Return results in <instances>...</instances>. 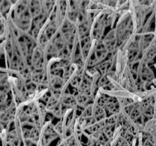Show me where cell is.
I'll return each mask as SVG.
<instances>
[{"label": "cell", "mask_w": 156, "mask_h": 146, "mask_svg": "<svg viewBox=\"0 0 156 146\" xmlns=\"http://www.w3.org/2000/svg\"><path fill=\"white\" fill-rule=\"evenodd\" d=\"M6 18H9L14 26L21 31L30 33L33 18L29 8V1L15 2L10 14Z\"/></svg>", "instance_id": "6da1fadb"}, {"label": "cell", "mask_w": 156, "mask_h": 146, "mask_svg": "<svg viewBox=\"0 0 156 146\" xmlns=\"http://www.w3.org/2000/svg\"><path fill=\"white\" fill-rule=\"evenodd\" d=\"M29 68L31 70L47 69V56L45 52L37 46L32 52Z\"/></svg>", "instance_id": "7a4b0ae2"}, {"label": "cell", "mask_w": 156, "mask_h": 146, "mask_svg": "<svg viewBox=\"0 0 156 146\" xmlns=\"http://www.w3.org/2000/svg\"><path fill=\"white\" fill-rule=\"evenodd\" d=\"M59 138V135L55 129L54 126L49 123L42 128L40 141L37 146H49L56 138Z\"/></svg>", "instance_id": "3957f363"}, {"label": "cell", "mask_w": 156, "mask_h": 146, "mask_svg": "<svg viewBox=\"0 0 156 146\" xmlns=\"http://www.w3.org/2000/svg\"><path fill=\"white\" fill-rule=\"evenodd\" d=\"M102 41L105 43L108 53L113 54L119 47L115 29H111L106 35H105Z\"/></svg>", "instance_id": "277c9868"}, {"label": "cell", "mask_w": 156, "mask_h": 146, "mask_svg": "<svg viewBox=\"0 0 156 146\" xmlns=\"http://www.w3.org/2000/svg\"><path fill=\"white\" fill-rule=\"evenodd\" d=\"M138 75L140 80L144 83H150L155 78V75L149 67V64L141 60L138 68Z\"/></svg>", "instance_id": "5b68a950"}, {"label": "cell", "mask_w": 156, "mask_h": 146, "mask_svg": "<svg viewBox=\"0 0 156 146\" xmlns=\"http://www.w3.org/2000/svg\"><path fill=\"white\" fill-rule=\"evenodd\" d=\"M108 115H117L121 112V103L116 97L110 96L105 106Z\"/></svg>", "instance_id": "8992f818"}, {"label": "cell", "mask_w": 156, "mask_h": 146, "mask_svg": "<svg viewBox=\"0 0 156 146\" xmlns=\"http://www.w3.org/2000/svg\"><path fill=\"white\" fill-rule=\"evenodd\" d=\"M79 48H80L81 53L83 57L84 60L87 59V58L89 56L90 53L91 51V49L93 47V44H94V40L91 36H87V37L83 38V39L79 40Z\"/></svg>", "instance_id": "52a82bcc"}, {"label": "cell", "mask_w": 156, "mask_h": 146, "mask_svg": "<svg viewBox=\"0 0 156 146\" xmlns=\"http://www.w3.org/2000/svg\"><path fill=\"white\" fill-rule=\"evenodd\" d=\"M79 12H80V8L77 1L67 2L66 19L68 21L76 24Z\"/></svg>", "instance_id": "ba28073f"}, {"label": "cell", "mask_w": 156, "mask_h": 146, "mask_svg": "<svg viewBox=\"0 0 156 146\" xmlns=\"http://www.w3.org/2000/svg\"><path fill=\"white\" fill-rule=\"evenodd\" d=\"M59 101H60L62 107L66 109H73L77 106L76 96L72 95L69 93H62L60 96V98H59Z\"/></svg>", "instance_id": "9c48e42d"}, {"label": "cell", "mask_w": 156, "mask_h": 146, "mask_svg": "<svg viewBox=\"0 0 156 146\" xmlns=\"http://www.w3.org/2000/svg\"><path fill=\"white\" fill-rule=\"evenodd\" d=\"M156 56V42L154 41L149 47V48L144 52L142 56V61L149 64L154 60Z\"/></svg>", "instance_id": "30bf717a"}, {"label": "cell", "mask_w": 156, "mask_h": 146, "mask_svg": "<svg viewBox=\"0 0 156 146\" xmlns=\"http://www.w3.org/2000/svg\"><path fill=\"white\" fill-rule=\"evenodd\" d=\"M29 8H30V13H31L33 19L40 16L44 12L42 1H37V0L29 1Z\"/></svg>", "instance_id": "8fae6325"}, {"label": "cell", "mask_w": 156, "mask_h": 146, "mask_svg": "<svg viewBox=\"0 0 156 146\" xmlns=\"http://www.w3.org/2000/svg\"><path fill=\"white\" fill-rule=\"evenodd\" d=\"M108 117V113L105 108L97 106L94 103V109H93V118L95 122H101L106 120Z\"/></svg>", "instance_id": "7c38bea8"}, {"label": "cell", "mask_w": 156, "mask_h": 146, "mask_svg": "<svg viewBox=\"0 0 156 146\" xmlns=\"http://www.w3.org/2000/svg\"><path fill=\"white\" fill-rule=\"evenodd\" d=\"M142 146H156L155 135H151L148 138H142Z\"/></svg>", "instance_id": "4fadbf2b"}, {"label": "cell", "mask_w": 156, "mask_h": 146, "mask_svg": "<svg viewBox=\"0 0 156 146\" xmlns=\"http://www.w3.org/2000/svg\"><path fill=\"white\" fill-rule=\"evenodd\" d=\"M56 146H66V144H64V142L62 141H59V143H58L57 144H56Z\"/></svg>", "instance_id": "5bb4252c"}, {"label": "cell", "mask_w": 156, "mask_h": 146, "mask_svg": "<svg viewBox=\"0 0 156 146\" xmlns=\"http://www.w3.org/2000/svg\"><path fill=\"white\" fill-rule=\"evenodd\" d=\"M155 142H156V134L155 135Z\"/></svg>", "instance_id": "9a60e30c"}]
</instances>
